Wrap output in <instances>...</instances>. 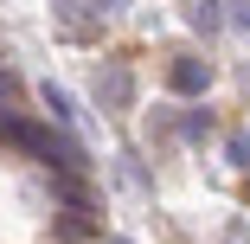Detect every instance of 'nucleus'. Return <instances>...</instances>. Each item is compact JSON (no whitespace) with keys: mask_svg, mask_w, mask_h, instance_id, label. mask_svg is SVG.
I'll list each match as a JSON object with an SVG mask.
<instances>
[{"mask_svg":"<svg viewBox=\"0 0 250 244\" xmlns=\"http://www.w3.org/2000/svg\"><path fill=\"white\" fill-rule=\"evenodd\" d=\"M167 84H173L180 96H206V84H212V65H206V58H173Z\"/></svg>","mask_w":250,"mask_h":244,"instance_id":"f257e3e1","label":"nucleus"},{"mask_svg":"<svg viewBox=\"0 0 250 244\" xmlns=\"http://www.w3.org/2000/svg\"><path fill=\"white\" fill-rule=\"evenodd\" d=\"M96 96H103V103H128V71H96Z\"/></svg>","mask_w":250,"mask_h":244,"instance_id":"f03ea898","label":"nucleus"},{"mask_svg":"<svg viewBox=\"0 0 250 244\" xmlns=\"http://www.w3.org/2000/svg\"><path fill=\"white\" fill-rule=\"evenodd\" d=\"M186 20H192L199 32H218V26H225V13H218V0H186Z\"/></svg>","mask_w":250,"mask_h":244,"instance_id":"7ed1b4c3","label":"nucleus"},{"mask_svg":"<svg viewBox=\"0 0 250 244\" xmlns=\"http://www.w3.org/2000/svg\"><path fill=\"white\" fill-rule=\"evenodd\" d=\"M180 135H186V141H206V135H212V116H206V110H186V116H180Z\"/></svg>","mask_w":250,"mask_h":244,"instance_id":"20e7f679","label":"nucleus"},{"mask_svg":"<svg viewBox=\"0 0 250 244\" xmlns=\"http://www.w3.org/2000/svg\"><path fill=\"white\" fill-rule=\"evenodd\" d=\"M39 96H45V110H52V116H58V122H71V96H64V90H58V84H45V90H39Z\"/></svg>","mask_w":250,"mask_h":244,"instance_id":"39448f33","label":"nucleus"},{"mask_svg":"<svg viewBox=\"0 0 250 244\" xmlns=\"http://www.w3.org/2000/svg\"><path fill=\"white\" fill-rule=\"evenodd\" d=\"M231 161H237V167H250V135H231Z\"/></svg>","mask_w":250,"mask_h":244,"instance_id":"423d86ee","label":"nucleus"},{"mask_svg":"<svg viewBox=\"0 0 250 244\" xmlns=\"http://www.w3.org/2000/svg\"><path fill=\"white\" fill-rule=\"evenodd\" d=\"M231 26H237V32H250V0H237V7H231Z\"/></svg>","mask_w":250,"mask_h":244,"instance_id":"0eeeda50","label":"nucleus"},{"mask_svg":"<svg viewBox=\"0 0 250 244\" xmlns=\"http://www.w3.org/2000/svg\"><path fill=\"white\" fill-rule=\"evenodd\" d=\"M96 13H122V0H96Z\"/></svg>","mask_w":250,"mask_h":244,"instance_id":"6e6552de","label":"nucleus"},{"mask_svg":"<svg viewBox=\"0 0 250 244\" xmlns=\"http://www.w3.org/2000/svg\"><path fill=\"white\" fill-rule=\"evenodd\" d=\"M116 244H128V238H116Z\"/></svg>","mask_w":250,"mask_h":244,"instance_id":"1a4fd4ad","label":"nucleus"},{"mask_svg":"<svg viewBox=\"0 0 250 244\" xmlns=\"http://www.w3.org/2000/svg\"><path fill=\"white\" fill-rule=\"evenodd\" d=\"M244 77H250V65H244Z\"/></svg>","mask_w":250,"mask_h":244,"instance_id":"9d476101","label":"nucleus"}]
</instances>
